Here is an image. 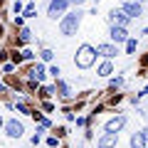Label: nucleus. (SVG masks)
<instances>
[{"instance_id":"39448f33","label":"nucleus","mask_w":148,"mask_h":148,"mask_svg":"<svg viewBox=\"0 0 148 148\" xmlns=\"http://www.w3.org/2000/svg\"><path fill=\"white\" fill-rule=\"evenodd\" d=\"M119 146V133H101L96 148H116Z\"/></svg>"},{"instance_id":"6ab92c4d","label":"nucleus","mask_w":148,"mask_h":148,"mask_svg":"<svg viewBox=\"0 0 148 148\" xmlns=\"http://www.w3.org/2000/svg\"><path fill=\"white\" fill-rule=\"evenodd\" d=\"M25 17H35V5H32V3L25 8Z\"/></svg>"},{"instance_id":"f3484780","label":"nucleus","mask_w":148,"mask_h":148,"mask_svg":"<svg viewBox=\"0 0 148 148\" xmlns=\"http://www.w3.org/2000/svg\"><path fill=\"white\" fill-rule=\"evenodd\" d=\"M138 136H141V146H143V148H148V128H143Z\"/></svg>"},{"instance_id":"393cba45","label":"nucleus","mask_w":148,"mask_h":148,"mask_svg":"<svg viewBox=\"0 0 148 148\" xmlns=\"http://www.w3.org/2000/svg\"><path fill=\"white\" fill-rule=\"evenodd\" d=\"M96 3H99V0H96Z\"/></svg>"},{"instance_id":"f257e3e1","label":"nucleus","mask_w":148,"mask_h":148,"mask_svg":"<svg viewBox=\"0 0 148 148\" xmlns=\"http://www.w3.org/2000/svg\"><path fill=\"white\" fill-rule=\"evenodd\" d=\"M82 15H84V12H82L79 8L72 10V12H64V15L59 17V32H62L64 37L77 35V30H79V25H82Z\"/></svg>"},{"instance_id":"f8f14e48","label":"nucleus","mask_w":148,"mask_h":148,"mask_svg":"<svg viewBox=\"0 0 148 148\" xmlns=\"http://www.w3.org/2000/svg\"><path fill=\"white\" fill-rule=\"evenodd\" d=\"M30 77H32V79H37V82H42L45 77H47V74H45V67H42V64H35V67L30 69Z\"/></svg>"},{"instance_id":"b1692460","label":"nucleus","mask_w":148,"mask_h":148,"mask_svg":"<svg viewBox=\"0 0 148 148\" xmlns=\"http://www.w3.org/2000/svg\"><path fill=\"white\" fill-rule=\"evenodd\" d=\"M3 123H5V121H3V116H0V128H3Z\"/></svg>"},{"instance_id":"20e7f679","label":"nucleus","mask_w":148,"mask_h":148,"mask_svg":"<svg viewBox=\"0 0 148 148\" xmlns=\"http://www.w3.org/2000/svg\"><path fill=\"white\" fill-rule=\"evenodd\" d=\"M67 8H69V0H49L47 15L52 17V20H57V17H62L64 12H67Z\"/></svg>"},{"instance_id":"2eb2a0df","label":"nucleus","mask_w":148,"mask_h":148,"mask_svg":"<svg viewBox=\"0 0 148 148\" xmlns=\"http://www.w3.org/2000/svg\"><path fill=\"white\" fill-rule=\"evenodd\" d=\"M128 143H131V148H143V146H141V136H138V133H133Z\"/></svg>"},{"instance_id":"1a4fd4ad","label":"nucleus","mask_w":148,"mask_h":148,"mask_svg":"<svg viewBox=\"0 0 148 148\" xmlns=\"http://www.w3.org/2000/svg\"><path fill=\"white\" fill-rule=\"evenodd\" d=\"M94 52L101 54V57H106V59H111V57H116V54H119V49H116V45H96Z\"/></svg>"},{"instance_id":"aec40b11","label":"nucleus","mask_w":148,"mask_h":148,"mask_svg":"<svg viewBox=\"0 0 148 148\" xmlns=\"http://www.w3.org/2000/svg\"><path fill=\"white\" fill-rule=\"evenodd\" d=\"M49 74H52L54 79H59V74H62V69H59V67H52V69H49Z\"/></svg>"},{"instance_id":"4be33fe9","label":"nucleus","mask_w":148,"mask_h":148,"mask_svg":"<svg viewBox=\"0 0 148 148\" xmlns=\"http://www.w3.org/2000/svg\"><path fill=\"white\" fill-rule=\"evenodd\" d=\"M32 57H35V54H32L30 49H25V52H22V59H32Z\"/></svg>"},{"instance_id":"423d86ee","label":"nucleus","mask_w":148,"mask_h":148,"mask_svg":"<svg viewBox=\"0 0 148 148\" xmlns=\"http://www.w3.org/2000/svg\"><path fill=\"white\" fill-rule=\"evenodd\" d=\"M109 20H111V25L126 27V25H128V20H131V17H128V15H126V12H123V10H116V8H114V10L109 12Z\"/></svg>"},{"instance_id":"9b49d317","label":"nucleus","mask_w":148,"mask_h":148,"mask_svg":"<svg viewBox=\"0 0 148 148\" xmlns=\"http://www.w3.org/2000/svg\"><path fill=\"white\" fill-rule=\"evenodd\" d=\"M54 89L59 91V96H62V99H69V96H72V89H69V84H67V82H62V79H57Z\"/></svg>"},{"instance_id":"f03ea898","label":"nucleus","mask_w":148,"mask_h":148,"mask_svg":"<svg viewBox=\"0 0 148 148\" xmlns=\"http://www.w3.org/2000/svg\"><path fill=\"white\" fill-rule=\"evenodd\" d=\"M94 59H96V52H94V47H91V45H82V47L77 49L74 64H77L79 69H89L91 64H94Z\"/></svg>"},{"instance_id":"7ed1b4c3","label":"nucleus","mask_w":148,"mask_h":148,"mask_svg":"<svg viewBox=\"0 0 148 148\" xmlns=\"http://www.w3.org/2000/svg\"><path fill=\"white\" fill-rule=\"evenodd\" d=\"M3 128H5L8 138H20L22 133H25V126H22V121H17V119H8V121L3 123Z\"/></svg>"},{"instance_id":"4468645a","label":"nucleus","mask_w":148,"mask_h":148,"mask_svg":"<svg viewBox=\"0 0 148 148\" xmlns=\"http://www.w3.org/2000/svg\"><path fill=\"white\" fill-rule=\"evenodd\" d=\"M30 37H32V32L27 30V27H22L20 30V42H30Z\"/></svg>"},{"instance_id":"dca6fc26","label":"nucleus","mask_w":148,"mask_h":148,"mask_svg":"<svg viewBox=\"0 0 148 148\" xmlns=\"http://www.w3.org/2000/svg\"><path fill=\"white\" fill-rule=\"evenodd\" d=\"M40 57H42L45 62H52V57H54V52H52V49H42V52H40Z\"/></svg>"},{"instance_id":"6e6552de","label":"nucleus","mask_w":148,"mask_h":148,"mask_svg":"<svg viewBox=\"0 0 148 148\" xmlns=\"http://www.w3.org/2000/svg\"><path fill=\"white\" fill-rule=\"evenodd\" d=\"M109 37L114 40V45H116V42H126V40H128V32H126V27L111 25V32H109Z\"/></svg>"},{"instance_id":"5701e85b","label":"nucleus","mask_w":148,"mask_h":148,"mask_svg":"<svg viewBox=\"0 0 148 148\" xmlns=\"http://www.w3.org/2000/svg\"><path fill=\"white\" fill-rule=\"evenodd\" d=\"M69 3H72V5H77V8H79L82 3H84V0H69Z\"/></svg>"},{"instance_id":"a211bd4d","label":"nucleus","mask_w":148,"mask_h":148,"mask_svg":"<svg viewBox=\"0 0 148 148\" xmlns=\"http://www.w3.org/2000/svg\"><path fill=\"white\" fill-rule=\"evenodd\" d=\"M126 52H136V40H126Z\"/></svg>"},{"instance_id":"0eeeda50","label":"nucleus","mask_w":148,"mask_h":148,"mask_svg":"<svg viewBox=\"0 0 148 148\" xmlns=\"http://www.w3.org/2000/svg\"><path fill=\"white\" fill-rule=\"evenodd\" d=\"M123 126H126V116H116V119H111V121H106L104 131L106 133H119Z\"/></svg>"},{"instance_id":"9d476101","label":"nucleus","mask_w":148,"mask_h":148,"mask_svg":"<svg viewBox=\"0 0 148 148\" xmlns=\"http://www.w3.org/2000/svg\"><path fill=\"white\" fill-rule=\"evenodd\" d=\"M121 10L126 12L128 17H138V15H141V10H143V8H141V3H138V0H131V3H126V5H123Z\"/></svg>"},{"instance_id":"412c9836","label":"nucleus","mask_w":148,"mask_h":148,"mask_svg":"<svg viewBox=\"0 0 148 148\" xmlns=\"http://www.w3.org/2000/svg\"><path fill=\"white\" fill-rule=\"evenodd\" d=\"M17 111H22V114H30V109H27V106L22 104V101H20V104H17Z\"/></svg>"},{"instance_id":"ddd939ff","label":"nucleus","mask_w":148,"mask_h":148,"mask_svg":"<svg viewBox=\"0 0 148 148\" xmlns=\"http://www.w3.org/2000/svg\"><path fill=\"white\" fill-rule=\"evenodd\" d=\"M96 72H99V77H109V74H114V64L106 59L104 64H99V69H96Z\"/></svg>"}]
</instances>
